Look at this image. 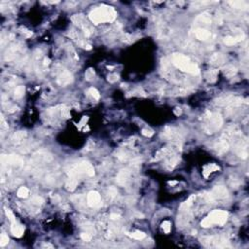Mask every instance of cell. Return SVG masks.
Segmentation results:
<instances>
[{"instance_id": "cell-13", "label": "cell", "mask_w": 249, "mask_h": 249, "mask_svg": "<svg viewBox=\"0 0 249 249\" xmlns=\"http://www.w3.org/2000/svg\"><path fill=\"white\" fill-rule=\"evenodd\" d=\"M78 182H79V178H76V177H70L68 179V181L66 182L65 184V187H66V190L67 191H74L77 187L78 185Z\"/></svg>"}, {"instance_id": "cell-37", "label": "cell", "mask_w": 249, "mask_h": 249, "mask_svg": "<svg viewBox=\"0 0 249 249\" xmlns=\"http://www.w3.org/2000/svg\"><path fill=\"white\" fill-rule=\"evenodd\" d=\"M136 216H137L138 218H140V219H142L143 217H144V216H143V215H142L141 213H137V214H136Z\"/></svg>"}, {"instance_id": "cell-4", "label": "cell", "mask_w": 249, "mask_h": 249, "mask_svg": "<svg viewBox=\"0 0 249 249\" xmlns=\"http://www.w3.org/2000/svg\"><path fill=\"white\" fill-rule=\"evenodd\" d=\"M223 124V120L220 114L218 113H209L207 117V123H206L204 129L207 133H213L221 128Z\"/></svg>"}, {"instance_id": "cell-27", "label": "cell", "mask_w": 249, "mask_h": 249, "mask_svg": "<svg viewBox=\"0 0 249 249\" xmlns=\"http://www.w3.org/2000/svg\"><path fill=\"white\" fill-rule=\"evenodd\" d=\"M9 242V238L6 234H2L0 237V246H5Z\"/></svg>"}, {"instance_id": "cell-26", "label": "cell", "mask_w": 249, "mask_h": 249, "mask_svg": "<svg viewBox=\"0 0 249 249\" xmlns=\"http://www.w3.org/2000/svg\"><path fill=\"white\" fill-rule=\"evenodd\" d=\"M235 73H237V69H235L234 66L229 65V66H227L226 68H225V74L227 76H233Z\"/></svg>"}, {"instance_id": "cell-33", "label": "cell", "mask_w": 249, "mask_h": 249, "mask_svg": "<svg viewBox=\"0 0 249 249\" xmlns=\"http://www.w3.org/2000/svg\"><path fill=\"white\" fill-rule=\"evenodd\" d=\"M118 79H119V76H118L117 74H113V75L108 76V81L110 82V83H114V82H116Z\"/></svg>"}, {"instance_id": "cell-22", "label": "cell", "mask_w": 249, "mask_h": 249, "mask_svg": "<svg viewBox=\"0 0 249 249\" xmlns=\"http://www.w3.org/2000/svg\"><path fill=\"white\" fill-rule=\"evenodd\" d=\"M24 92H25L24 86H18L15 90V96L17 98H22V96L24 95Z\"/></svg>"}, {"instance_id": "cell-23", "label": "cell", "mask_w": 249, "mask_h": 249, "mask_svg": "<svg viewBox=\"0 0 249 249\" xmlns=\"http://www.w3.org/2000/svg\"><path fill=\"white\" fill-rule=\"evenodd\" d=\"M223 60H224V58H223V57L220 54H215L211 58V63H213V64H220L223 61Z\"/></svg>"}, {"instance_id": "cell-29", "label": "cell", "mask_w": 249, "mask_h": 249, "mask_svg": "<svg viewBox=\"0 0 249 249\" xmlns=\"http://www.w3.org/2000/svg\"><path fill=\"white\" fill-rule=\"evenodd\" d=\"M85 77L86 79L88 80V81H91V80H92V78L95 77V71L92 70V69H88L86 71V73H85Z\"/></svg>"}, {"instance_id": "cell-2", "label": "cell", "mask_w": 249, "mask_h": 249, "mask_svg": "<svg viewBox=\"0 0 249 249\" xmlns=\"http://www.w3.org/2000/svg\"><path fill=\"white\" fill-rule=\"evenodd\" d=\"M172 62H173V64L177 68L185 71V72L191 73L193 75H197L200 73L199 67L190 61V58L187 56H185V54H174L172 56Z\"/></svg>"}, {"instance_id": "cell-12", "label": "cell", "mask_w": 249, "mask_h": 249, "mask_svg": "<svg viewBox=\"0 0 249 249\" xmlns=\"http://www.w3.org/2000/svg\"><path fill=\"white\" fill-rule=\"evenodd\" d=\"M219 170H220V167H219L218 166H216V164L209 163V164H207V166H205L204 167V170H202V174H204V176L205 177V178H207L210 173H212V172H214V171H217Z\"/></svg>"}, {"instance_id": "cell-17", "label": "cell", "mask_w": 249, "mask_h": 249, "mask_svg": "<svg viewBox=\"0 0 249 249\" xmlns=\"http://www.w3.org/2000/svg\"><path fill=\"white\" fill-rule=\"evenodd\" d=\"M195 199H196L195 195H192L186 201L183 202L182 205H181L180 209H181V210H188V209L190 208V206H191V205L193 204V202H194V201H195Z\"/></svg>"}, {"instance_id": "cell-32", "label": "cell", "mask_w": 249, "mask_h": 249, "mask_svg": "<svg viewBox=\"0 0 249 249\" xmlns=\"http://www.w3.org/2000/svg\"><path fill=\"white\" fill-rule=\"evenodd\" d=\"M31 201L33 202V204H42L44 202L43 199H42L41 197H34L31 200Z\"/></svg>"}, {"instance_id": "cell-7", "label": "cell", "mask_w": 249, "mask_h": 249, "mask_svg": "<svg viewBox=\"0 0 249 249\" xmlns=\"http://www.w3.org/2000/svg\"><path fill=\"white\" fill-rule=\"evenodd\" d=\"M57 81L61 86H66V85H68V84L73 82V76L69 71L64 70V71H62L61 75L58 77Z\"/></svg>"}, {"instance_id": "cell-35", "label": "cell", "mask_w": 249, "mask_h": 249, "mask_svg": "<svg viewBox=\"0 0 249 249\" xmlns=\"http://www.w3.org/2000/svg\"><path fill=\"white\" fill-rule=\"evenodd\" d=\"M1 129H8V125L5 122V120L3 119L2 116H1Z\"/></svg>"}, {"instance_id": "cell-11", "label": "cell", "mask_w": 249, "mask_h": 249, "mask_svg": "<svg viewBox=\"0 0 249 249\" xmlns=\"http://www.w3.org/2000/svg\"><path fill=\"white\" fill-rule=\"evenodd\" d=\"M195 35L199 40L204 41V40H207L210 37V32L204 28H198L195 31Z\"/></svg>"}, {"instance_id": "cell-38", "label": "cell", "mask_w": 249, "mask_h": 249, "mask_svg": "<svg viewBox=\"0 0 249 249\" xmlns=\"http://www.w3.org/2000/svg\"><path fill=\"white\" fill-rule=\"evenodd\" d=\"M176 183H177V181H172V182H171V181H170V182H168V184H170V185H171V186H172V185L176 184Z\"/></svg>"}, {"instance_id": "cell-10", "label": "cell", "mask_w": 249, "mask_h": 249, "mask_svg": "<svg viewBox=\"0 0 249 249\" xmlns=\"http://www.w3.org/2000/svg\"><path fill=\"white\" fill-rule=\"evenodd\" d=\"M11 232H12V234H13V235H14V237L20 238V237H23V235L24 228H23V226L18 225L15 222V223H13V225L11 227Z\"/></svg>"}, {"instance_id": "cell-18", "label": "cell", "mask_w": 249, "mask_h": 249, "mask_svg": "<svg viewBox=\"0 0 249 249\" xmlns=\"http://www.w3.org/2000/svg\"><path fill=\"white\" fill-rule=\"evenodd\" d=\"M129 235L130 238H132L134 239H137V240H141L143 238H145V237H146V235L143 233V232H140V231L133 232V233H129Z\"/></svg>"}, {"instance_id": "cell-6", "label": "cell", "mask_w": 249, "mask_h": 249, "mask_svg": "<svg viewBox=\"0 0 249 249\" xmlns=\"http://www.w3.org/2000/svg\"><path fill=\"white\" fill-rule=\"evenodd\" d=\"M87 202L91 207H98L101 204V197L98 192L92 191L88 194Z\"/></svg>"}, {"instance_id": "cell-14", "label": "cell", "mask_w": 249, "mask_h": 249, "mask_svg": "<svg viewBox=\"0 0 249 249\" xmlns=\"http://www.w3.org/2000/svg\"><path fill=\"white\" fill-rule=\"evenodd\" d=\"M244 37V34L238 37H233V36H226L224 38V43L228 46H233L235 44H237L239 40H242V38Z\"/></svg>"}, {"instance_id": "cell-31", "label": "cell", "mask_w": 249, "mask_h": 249, "mask_svg": "<svg viewBox=\"0 0 249 249\" xmlns=\"http://www.w3.org/2000/svg\"><path fill=\"white\" fill-rule=\"evenodd\" d=\"M141 133H142L144 136L151 137V136L154 134V132H153V130H152V129H142V132H141Z\"/></svg>"}, {"instance_id": "cell-25", "label": "cell", "mask_w": 249, "mask_h": 249, "mask_svg": "<svg viewBox=\"0 0 249 249\" xmlns=\"http://www.w3.org/2000/svg\"><path fill=\"white\" fill-rule=\"evenodd\" d=\"M89 92H90L91 94V95L92 96V98H94L95 99H99L100 98V95H99V92H98V91L96 90L95 88H90L89 89Z\"/></svg>"}, {"instance_id": "cell-16", "label": "cell", "mask_w": 249, "mask_h": 249, "mask_svg": "<svg viewBox=\"0 0 249 249\" xmlns=\"http://www.w3.org/2000/svg\"><path fill=\"white\" fill-rule=\"evenodd\" d=\"M26 137V132H16L14 135H13V141L16 142V143H19L20 141H23V139Z\"/></svg>"}, {"instance_id": "cell-20", "label": "cell", "mask_w": 249, "mask_h": 249, "mask_svg": "<svg viewBox=\"0 0 249 249\" xmlns=\"http://www.w3.org/2000/svg\"><path fill=\"white\" fill-rule=\"evenodd\" d=\"M217 74H218V71L217 70H210L207 72V74H206V78H207V80L209 82H215L216 81V79H217Z\"/></svg>"}, {"instance_id": "cell-24", "label": "cell", "mask_w": 249, "mask_h": 249, "mask_svg": "<svg viewBox=\"0 0 249 249\" xmlns=\"http://www.w3.org/2000/svg\"><path fill=\"white\" fill-rule=\"evenodd\" d=\"M162 229L163 230V232L166 234L170 233V231H171V223L170 221H163L162 223Z\"/></svg>"}, {"instance_id": "cell-3", "label": "cell", "mask_w": 249, "mask_h": 249, "mask_svg": "<svg viewBox=\"0 0 249 249\" xmlns=\"http://www.w3.org/2000/svg\"><path fill=\"white\" fill-rule=\"evenodd\" d=\"M228 212L224 210H213L201 222V227L209 228L213 225L223 226L228 220Z\"/></svg>"}, {"instance_id": "cell-9", "label": "cell", "mask_w": 249, "mask_h": 249, "mask_svg": "<svg viewBox=\"0 0 249 249\" xmlns=\"http://www.w3.org/2000/svg\"><path fill=\"white\" fill-rule=\"evenodd\" d=\"M215 149L220 154L225 153V152H227L228 149H229V143H228L226 139H220V140H218V142L215 144Z\"/></svg>"}, {"instance_id": "cell-5", "label": "cell", "mask_w": 249, "mask_h": 249, "mask_svg": "<svg viewBox=\"0 0 249 249\" xmlns=\"http://www.w3.org/2000/svg\"><path fill=\"white\" fill-rule=\"evenodd\" d=\"M228 197V190L223 186H216L212 192L208 195V200H219L225 199Z\"/></svg>"}, {"instance_id": "cell-19", "label": "cell", "mask_w": 249, "mask_h": 249, "mask_svg": "<svg viewBox=\"0 0 249 249\" xmlns=\"http://www.w3.org/2000/svg\"><path fill=\"white\" fill-rule=\"evenodd\" d=\"M72 20L75 24H77L78 26H84V16L83 15H74L72 17Z\"/></svg>"}, {"instance_id": "cell-30", "label": "cell", "mask_w": 249, "mask_h": 249, "mask_svg": "<svg viewBox=\"0 0 249 249\" xmlns=\"http://www.w3.org/2000/svg\"><path fill=\"white\" fill-rule=\"evenodd\" d=\"M5 211H6V215H7V217L9 218V220L12 222V223H15L16 222V219H15V215L13 214V212L11 211L10 209H5Z\"/></svg>"}, {"instance_id": "cell-36", "label": "cell", "mask_w": 249, "mask_h": 249, "mask_svg": "<svg viewBox=\"0 0 249 249\" xmlns=\"http://www.w3.org/2000/svg\"><path fill=\"white\" fill-rule=\"evenodd\" d=\"M110 218L113 219V220H117V219H119L120 218V215H118V214H111L110 215Z\"/></svg>"}, {"instance_id": "cell-8", "label": "cell", "mask_w": 249, "mask_h": 249, "mask_svg": "<svg viewBox=\"0 0 249 249\" xmlns=\"http://www.w3.org/2000/svg\"><path fill=\"white\" fill-rule=\"evenodd\" d=\"M129 172L126 170H121L119 173H118L116 177V181L121 186H124L129 181Z\"/></svg>"}, {"instance_id": "cell-1", "label": "cell", "mask_w": 249, "mask_h": 249, "mask_svg": "<svg viewBox=\"0 0 249 249\" xmlns=\"http://www.w3.org/2000/svg\"><path fill=\"white\" fill-rule=\"evenodd\" d=\"M117 13L114 10L113 7L107 5H101L96 7L95 9L92 10L89 18L95 24H99L102 23H111L116 19Z\"/></svg>"}, {"instance_id": "cell-34", "label": "cell", "mask_w": 249, "mask_h": 249, "mask_svg": "<svg viewBox=\"0 0 249 249\" xmlns=\"http://www.w3.org/2000/svg\"><path fill=\"white\" fill-rule=\"evenodd\" d=\"M118 194V191L117 190L115 189V188H113V187H111V188H109V191H108V195H110L112 198L113 197H115L116 195Z\"/></svg>"}, {"instance_id": "cell-28", "label": "cell", "mask_w": 249, "mask_h": 249, "mask_svg": "<svg viewBox=\"0 0 249 249\" xmlns=\"http://www.w3.org/2000/svg\"><path fill=\"white\" fill-rule=\"evenodd\" d=\"M81 238L84 240V241H86V242H90L92 238V235L90 234V233H88V232H86V233H82L81 234Z\"/></svg>"}, {"instance_id": "cell-15", "label": "cell", "mask_w": 249, "mask_h": 249, "mask_svg": "<svg viewBox=\"0 0 249 249\" xmlns=\"http://www.w3.org/2000/svg\"><path fill=\"white\" fill-rule=\"evenodd\" d=\"M230 4L234 8H237V9L246 10L248 8V4L245 1H240V0H237V1H231Z\"/></svg>"}, {"instance_id": "cell-21", "label": "cell", "mask_w": 249, "mask_h": 249, "mask_svg": "<svg viewBox=\"0 0 249 249\" xmlns=\"http://www.w3.org/2000/svg\"><path fill=\"white\" fill-rule=\"evenodd\" d=\"M17 195L19 198H27L29 195V191L26 187H20L17 192Z\"/></svg>"}]
</instances>
